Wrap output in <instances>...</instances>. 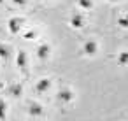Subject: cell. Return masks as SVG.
Masks as SVG:
<instances>
[{
	"label": "cell",
	"mask_w": 128,
	"mask_h": 121,
	"mask_svg": "<svg viewBox=\"0 0 128 121\" xmlns=\"http://www.w3.org/2000/svg\"><path fill=\"white\" fill-rule=\"evenodd\" d=\"M81 51H82V54H84V56H88V58H93V56H96V54H98V51H100V46H98V42H96L95 39H90V40H86V42L82 44Z\"/></svg>",
	"instance_id": "obj_1"
},
{
	"label": "cell",
	"mask_w": 128,
	"mask_h": 121,
	"mask_svg": "<svg viewBox=\"0 0 128 121\" xmlns=\"http://www.w3.org/2000/svg\"><path fill=\"white\" fill-rule=\"evenodd\" d=\"M26 112H28V116H30V118H34V119L42 118V116H44V105H42L40 102L30 100V102L26 104Z\"/></svg>",
	"instance_id": "obj_2"
},
{
	"label": "cell",
	"mask_w": 128,
	"mask_h": 121,
	"mask_svg": "<svg viewBox=\"0 0 128 121\" xmlns=\"http://www.w3.org/2000/svg\"><path fill=\"white\" fill-rule=\"evenodd\" d=\"M26 25V20L25 18H20V16H14V18H11L9 21H7V28H9V32L12 34V35H18V34H21V28Z\"/></svg>",
	"instance_id": "obj_3"
},
{
	"label": "cell",
	"mask_w": 128,
	"mask_h": 121,
	"mask_svg": "<svg viewBox=\"0 0 128 121\" xmlns=\"http://www.w3.org/2000/svg\"><path fill=\"white\" fill-rule=\"evenodd\" d=\"M74 96H76V93H74L70 88H62V90L56 91V102L62 104V105L70 104V102L74 100Z\"/></svg>",
	"instance_id": "obj_4"
},
{
	"label": "cell",
	"mask_w": 128,
	"mask_h": 121,
	"mask_svg": "<svg viewBox=\"0 0 128 121\" xmlns=\"http://www.w3.org/2000/svg\"><path fill=\"white\" fill-rule=\"evenodd\" d=\"M16 67L21 70V72H28V54H26V51L25 49H20L18 53H16Z\"/></svg>",
	"instance_id": "obj_5"
},
{
	"label": "cell",
	"mask_w": 128,
	"mask_h": 121,
	"mask_svg": "<svg viewBox=\"0 0 128 121\" xmlns=\"http://www.w3.org/2000/svg\"><path fill=\"white\" fill-rule=\"evenodd\" d=\"M68 25H70L74 30H81V28H84V25H86V18H84V14H81V12H74V14H70V18H68Z\"/></svg>",
	"instance_id": "obj_6"
},
{
	"label": "cell",
	"mask_w": 128,
	"mask_h": 121,
	"mask_svg": "<svg viewBox=\"0 0 128 121\" xmlns=\"http://www.w3.org/2000/svg\"><path fill=\"white\" fill-rule=\"evenodd\" d=\"M51 86H53V81H51L49 77H40V79L35 82V91H37L39 95H42V93H48V91L51 90Z\"/></svg>",
	"instance_id": "obj_7"
},
{
	"label": "cell",
	"mask_w": 128,
	"mask_h": 121,
	"mask_svg": "<svg viewBox=\"0 0 128 121\" xmlns=\"http://www.w3.org/2000/svg\"><path fill=\"white\" fill-rule=\"evenodd\" d=\"M35 54H37V58L39 60H48L49 56H51V46L48 44V42H42V44H39L37 46V49H35Z\"/></svg>",
	"instance_id": "obj_8"
},
{
	"label": "cell",
	"mask_w": 128,
	"mask_h": 121,
	"mask_svg": "<svg viewBox=\"0 0 128 121\" xmlns=\"http://www.w3.org/2000/svg\"><path fill=\"white\" fill-rule=\"evenodd\" d=\"M7 95L12 96V98H20V96L23 95V84H21V82H12V84H9Z\"/></svg>",
	"instance_id": "obj_9"
},
{
	"label": "cell",
	"mask_w": 128,
	"mask_h": 121,
	"mask_svg": "<svg viewBox=\"0 0 128 121\" xmlns=\"http://www.w3.org/2000/svg\"><path fill=\"white\" fill-rule=\"evenodd\" d=\"M11 54H12L11 46L0 42V60H2V62H9V60H11Z\"/></svg>",
	"instance_id": "obj_10"
},
{
	"label": "cell",
	"mask_w": 128,
	"mask_h": 121,
	"mask_svg": "<svg viewBox=\"0 0 128 121\" xmlns=\"http://www.w3.org/2000/svg\"><path fill=\"white\" fill-rule=\"evenodd\" d=\"M77 7L82 11H91L95 7V2L93 0H77Z\"/></svg>",
	"instance_id": "obj_11"
},
{
	"label": "cell",
	"mask_w": 128,
	"mask_h": 121,
	"mask_svg": "<svg viewBox=\"0 0 128 121\" xmlns=\"http://www.w3.org/2000/svg\"><path fill=\"white\" fill-rule=\"evenodd\" d=\"M118 65L119 67H128V51H121L118 54Z\"/></svg>",
	"instance_id": "obj_12"
},
{
	"label": "cell",
	"mask_w": 128,
	"mask_h": 121,
	"mask_svg": "<svg viewBox=\"0 0 128 121\" xmlns=\"http://www.w3.org/2000/svg\"><path fill=\"white\" fill-rule=\"evenodd\" d=\"M7 119V102L4 98H0V121Z\"/></svg>",
	"instance_id": "obj_13"
},
{
	"label": "cell",
	"mask_w": 128,
	"mask_h": 121,
	"mask_svg": "<svg viewBox=\"0 0 128 121\" xmlns=\"http://www.w3.org/2000/svg\"><path fill=\"white\" fill-rule=\"evenodd\" d=\"M37 37H39L37 30H28V32L23 34V39H26V40H32V39H37Z\"/></svg>",
	"instance_id": "obj_14"
},
{
	"label": "cell",
	"mask_w": 128,
	"mask_h": 121,
	"mask_svg": "<svg viewBox=\"0 0 128 121\" xmlns=\"http://www.w3.org/2000/svg\"><path fill=\"white\" fill-rule=\"evenodd\" d=\"M118 25L123 26V28H128V16H121V18H118Z\"/></svg>",
	"instance_id": "obj_15"
},
{
	"label": "cell",
	"mask_w": 128,
	"mask_h": 121,
	"mask_svg": "<svg viewBox=\"0 0 128 121\" xmlns=\"http://www.w3.org/2000/svg\"><path fill=\"white\" fill-rule=\"evenodd\" d=\"M12 4L18 7H26L28 6V0H12Z\"/></svg>",
	"instance_id": "obj_16"
},
{
	"label": "cell",
	"mask_w": 128,
	"mask_h": 121,
	"mask_svg": "<svg viewBox=\"0 0 128 121\" xmlns=\"http://www.w3.org/2000/svg\"><path fill=\"white\" fill-rule=\"evenodd\" d=\"M105 2H110L112 4V2H118V0H105Z\"/></svg>",
	"instance_id": "obj_17"
},
{
	"label": "cell",
	"mask_w": 128,
	"mask_h": 121,
	"mask_svg": "<svg viewBox=\"0 0 128 121\" xmlns=\"http://www.w3.org/2000/svg\"><path fill=\"white\" fill-rule=\"evenodd\" d=\"M2 4H4V0H0V6H2Z\"/></svg>",
	"instance_id": "obj_18"
}]
</instances>
